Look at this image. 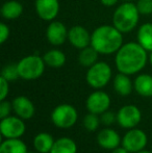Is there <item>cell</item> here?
I'll use <instances>...</instances> for the list:
<instances>
[{
	"mask_svg": "<svg viewBox=\"0 0 152 153\" xmlns=\"http://www.w3.org/2000/svg\"><path fill=\"white\" fill-rule=\"evenodd\" d=\"M26 131V125L23 119L18 116H8L1 119L0 132L5 139H20Z\"/></svg>",
	"mask_w": 152,
	"mask_h": 153,
	"instance_id": "52a82bcc",
	"label": "cell"
},
{
	"mask_svg": "<svg viewBox=\"0 0 152 153\" xmlns=\"http://www.w3.org/2000/svg\"><path fill=\"white\" fill-rule=\"evenodd\" d=\"M113 87L117 94L120 96H128L132 93L133 89V82L130 79L129 75L124 74V73H118L114 77L113 80Z\"/></svg>",
	"mask_w": 152,
	"mask_h": 153,
	"instance_id": "2e32d148",
	"label": "cell"
},
{
	"mask_svg": "<svg viewBox=\"0 0 152 153\" xmlns=\"http://www.w3.org/2000/svg\"><path fill=\"white\" fill-rule=\"evenodd\" d=\"M10 27L5 23H0V44H4L8 38H10Z\"/></svg>",
	"mask_w": 152,
	"mask_h": 153,
	"instance_id": "4dcf8cb0",
	"label": "cell"
},
{
	"mask_svg": "<svg viewBox=\"0 0 152 153\" xmlns=\"http://www.w3.org/2000/svg\"><path fill=\"white\" fill-rule=\"evenodd\" d=\"M123 1H126V2H132L133 0H123Z\"/></svg>",
	"mask_w": 152,
	"mask_h": 153,
	"instance_id": "d590c367",
	"label": "cell"
},
{
	"mask_svg": "<svg viewBox=\"0 0 152 153\" xmlns=\"http://www.w3.org/2000/svg\"><path fill=\"white\" fill-rule=\"evenodd\" d=\"M110 103H112V100L108 93L101 91V90H96L93 93H91L87 98L85 106H87L89 113H93L100 116L104 111L110 109Z\"/></svg>",
	"mask_w": 152,
	"mask_h": 153,
	"instance_id": "30bf717a",
	"label": "cell"
},
{
	"mask_svg": "<svg viewBox=\"0 0 152 153\" xmlns=\"http://www.w3.org/2000/svg\"><path fill=\"white\" fill-rule=\"evenodd\" d=\"M69 29L61 21L53 20L46 28V39L53 46H62L68 40Z\"/></svg>",
	"mask_w": 152,
	"mask_h": 153,
	"instance_id": "8fae6325",
	"label": "cell"
},
{
	"mask_svg": "<svg viewBox=\"0 0 152 153\" xmlns=\"http://www.w3.org/2000/svg\"><path fill=\"white\" fill-rule=\"evenodd\" d=\"M113 76L110 66L105 62H97L92 67L87 68L85 80L87 85L95 90H100L106 87Z\"/></svg>",
	"mask_w": 152,
	"mask_h": 153,
	"instance_id": "5b68a950",
	"label": "cell"
},
{
	"mask_svg": "<svg viewBox=\"0 0 152 153\" xmlns=\"http://www.w3.org/2000/svg\"><path fill=\"white\" fill-rule=\"evenodd\" d=\"M55 140L48 132H40L33 137V145L35 150L39 153H50L54 145Z\"/></svg>",
	"mask_w": 152,
	"mask_h": 153,
	"instance_id": "d6986e66",
	"label": "cell"
},
{
	"mask_svg": "<svg viewBox=\"0 0 152 153\" xmlns=\"http://www.w3.org/2000/svg\"><path fill=\"white\" fill-rule=\"evenodd\" d=\"M43 59H44L46 66L57 69L66 64L67 57H66L65 53L59 49H51V50H48L44 53Z\"/></svg>",
	"mask_w": 152,
	"mask_h": 153,
	"instance_id": "44dd1931",
	"label": "cell"
},
{
	"mask_svg": "<svg viewBox=\"0 0 152 153\" xmlns=\"http://www.w3.org/2000/svg\"><path fill=\"white\" fill-rule=\"evenodd\" d=\"M13 111L23 120H29L35 116L36 107L33 101L25 96H18L12 101Z\"/></svg>",
	"mask_w": 152,
	"mask_h": 153,
	"instance_id": "9a60e30c",
	"label": "cell"
},
{
	"mask_svg": "<svg viewBox=\"0 0 152 153\" xmlns=\"http://www.w3.org/2000/svg\"><path fill=\"white\" fill-rule=\"evenodd\" d=\"M10 93V81L0 76V101L5 100Z\"/></svg>",
	"mask_w": 152,
	"mask_h": 153,
	"instance_id": "f546056e",
	"label": "cell"
},
{
	"mask_svg": "<svg viewBox=\"0 0 152 153\" xmlns=\"http://www.w3.org/2000/svg\"><path fill=\"white\" fill-rule=\"evenodd\" d=\"M50 153H77V145L71 137H62L55 140Z\"/></svg>",
	"mask_w": 152,
	"mask_h": 153,
	"instance_id": "603a6c76",
	"label": "cell"
},
{
	"mask_svg": "<svg viewBox=\"0 0 152 153\" xmlns=\"http://www.w3.org/2000/svg\"><path fill=\"white\" fill-rule=\"evenodd\" d=\"M23 13V5L17 0H8L2 4L0 14L5 20L13 21L18 19Z\"/></svg>",
	"mask_w": 152,
	"mask_h": 153,
	"instance_id": "ac0fdd59",
	"label": "cell"
},
{
	"mask_svg": "<svg viewBox=\"0 0 152 153\" xmlns=\"http://www.w3.org/2000/svg\"><path fill=\"white\" fill-rule=\"evenodd\" d=\"M148 51L138 42H128L115 53V65L120 73L134 75L143 70L148 62Z\"/></svg>",
	"mask_w": 152,
	"mask_h": 153,
	"instance_id": "6da1fadb",
	"label": "cell"
},
{
	"mask_svg": "<svg viewBox=\"0 0 152 153\" xmlns=\"http://www.w3.org/2000/svg\"><path fill=\"white\" fill-rule=\"evenodd\" d=\"M140 16L136 4L124 1L113 14V25L122 33H128L138 26Z\"/></svg>",
	"mask_w": 152,
	"mask_h": 153,
	"instance_id": "3957f363",
	"label": "cell"
},
{
	"mask_svg": "<svg viewBox=\"0 0 152 153\" xmlns=\"http://www.w3.org/2000/svg\"><path fill=\"white\" fill-rule=\"evenodd\" d=\"M100 121H101V124H103L104 126L110 127V125H113L117 121V114L108 109V111H104L103 114L100 115Z\"/></svg>",
	"mask_w": 152,
	"mask_h": 153,
	"instance_id": "83f0119b",
	"label": "cell"
},
{
	"mask_svg": "<svg viewBox=\"0 0 152 153\" xmlns=\"http://www.w3.org/2000/svg\"><path fill=\"white\" fill-rule=\"evenodd\" d=\"M19 76L23 80H36L40 78L45 71V64L43 56L31 54L24 56L17 62Z\"/></svg>",
	"mask_w": 152,
	"mask_h": 153,
	"instance_id": "277c9868",
	"label": "cell"
},
{
	"mask_svg": "<svg viewBox=\"0 0 152 153\" xmlns=\"http://www.w3.org/2000/svg\"><path fill=\"white\" fill-rule=\"evenodd\" d=\"M142 121V111L133 104L122 106L117 113V123L124 129L136 128Z\"/></svg>",
	"mask_w": 152,
	"mask_h": 153,
	"instance_id": "9c48e42d",
	"label": "cell"
},
{
	"mask_svg": "<svg viewBox=\"0 0 152 153\" xmlns=\"http://www.w3.org/2000/svg\"><path fill=\"white\" fill-rule=\"evenodd\" d=\"M96 141H97V144L102 149L112 151L115 148L119 147L122 142V139L115 129L105 127V128L101 129L97 133Z\"/></svg>",
	"mask_w": 152,
	"mask_h": 153,
	"instance_id": "5bb4252c",
	"label": "cell"
},
{
	"mask_svg": "<svg viewBox=\"0 0 152 153\" xmlns=\"http://www.w3.org/2000/svg\"><path fill=\"white\" fill-rule=\"evenodd\" d=\"M133 89L144 98L152 97V75L146 73L139 74L133 81Z\"/></svg>",
	"mask_w": 152,
	"mask_h": 153,
	"instance_id": "e0dca14e",
	"label": "cell"
},
{
	"mask_svg": "<svg viewBox=\"0 0 152 153\" xmlns=\"http://www.w3.org/2000/svg\"><path fill=\"white\" fill-rule=\"evenodd\" d=\"M101 121H100L99 115H96L93 113H89L85 116L82 121V125L89 132H94V131L98 130Z\"/></svg>",
	"mask_w": 152,
	"mask_h": 153,
	"instance_id": "d4e9b609",
	"label": "cell"
},
{
	"mask_svg": "<svg viewBox=\"0 0 152 153\" xmlns=\"http://www.w3.org/2000/svg\"><path fill=\"white\" fill-rule=\"evenodd\" d=\"M13 111L12 102L7 100H2L0 102V119H3L8 116H10V113Z\"/></svg>",
	"mask_w": 152,
	"mask_h": 153,
	"instance_id": "f1b7e54d",
	"label": "cell"
},
{
	"mask_svg": "<svg viewBox=\"0 0 152 153\" xmlns=\"http://www.w3.org/2000/svg\"><path fill=\"white\" fill-rule=\"evenodd\" d=\"M78 120V113L73 105L63 103L57 105L51 113V121L57 128H71Z\"/></svg>",
	"mask_w": 152,
	"mask_h": 153,
	"instance_id": "8992f818",
	"label": "cell"
},
{
	"mask_svg": "<svg viewBox=\"0 0 152 153\" xmlns=\"http://www.w3.org/2000/svg\"><path fill=\"white\" fill-rule=\"evenodd\" d=\"M136 153H152V151H148V150H142V151H139V152H136Z\"/></svg>",
	"mask_w": 152,
	"mask_h": 153,
	"instance_id": "e575fe53",
	"label": "cell"
},
{
	"mask_svg": "<svg viewBox=\"0 0 152 153\" xmlns=\"http://www.w3.org/2000/svg\"><path fill=\"white\" fill-rule=\"evenodd\" d=\"M92 33H90L87 28L81 25H74L69 29L68 33V41L76 49L85 48L91 45Z\"/></svg>",
	"mask_w": 152,
	"mask_h": 153,
	"instance_id": "4fadbf2b",
	"label": "cell"
},
{
	"mask_svg": "<svg viewBox=\"0 0 152 153\" xmlns=\"http://www.w3.org/2000/svg\"><path fill=\"white\" fill-rule=\"evenodd\" d=\"M110 153H130V152L127 151V150H126L123 146H121V147L119 146V147L115 148L114 150H112V152H110Z\"/></svg>",
	"mask_w": 152,
	"mask_h": 153,
	"instance_id": "d6a6232c",
	"label": "cell"
},
{
	"mask_svg": "<svg viewBox=\"0 0 152 153\" xmlns=\"http://www.w3.org/2000/svg\"><path fill=\"white\" fill-rule=\"evenodd\" d=\"M123 44V33L113 24L100 25L92 32L91 46L94 47L99 54H114Z\"/></svg>",
	"mask_w": 152,
	"mask_h": 153,
	"instance_id": "7a4b0ae2",
	"label": "cell"
},
{
	"mask_svg": "<svg viewBox=\"0 0 152 153\" xmlns=\"http://www.w3.org/2000/svg\"><path fill=\"white\" fill-rule=\"evenodd\" d=\"M100 2H101L102 5L106 6V7H112L119 2V0H100Z\"/></svg>",
	"mask_w": 152,
	"mask_h": 153,
	"instance_id": "1f68e13d",
	"label": "cell"
},
{
	"mask_svg": "<svg viewBox=\"0 0 152 153\" xmlns=\"http://www.w3.org/2000/svg\"><path fill=\"white\" fill-rule=\"evenodd\" d=\"M98 56L99 53L96 51V49L94 47H92L91 45L85 48L81 49L79 51L78 54V62L80 66L85 67V68H90L94 64L98 62Z\"/></svg>",
	"mask_w": 152,
	"mask_h": 153,
	"instance_id": "cb8c5ba5",
	"label": "cell"
},
{
	"mask_svg": "<svg viewBox=\"0 0 152 153\" xmlns=\"http://www.w3.org/2000/svg\"><path fill=\"white\" fill-rule=\"evenodd\" d=\"M136 42L146 51H152V23L142 24L136 32Z\"/></svg>",
	"mask_w": 152,
	"mask_h": 153,
	"instance_id": "ffe728a7",
	"label": "cell"
},
{
	"mask_svg": "<svg viewBox=\"0 0 152 153\" xmlns=\"http://www.w3.org/2000/svg\"><path fill=\"white\" fill-rule=\"evenodd\" d=\"M28 153H39V152H33V151H28Z\"/></svg>",
	"mask_w": 152,
	"mask_h": 153,
	"instance_id": "8d00e7d4",
	"label": "cell"
},
{
	"mask_svg": "<svg viewBox=\"0 0 152 153\" xmlns=\"http://www.w3.org/2000/svg\"><path fill=\"white\" fill-rule=\"evenodd\" d=\"M0 153H28V149L22 140L5 139L0 145Z\"/></svg>",
	"mask_w": 152,
	"mask_h": 153,
	"instance_id": "7402d4cb",
	"label": "cell"
},
{
	"mask_svg": "<svg viewBox=\"0 0 152 153\" xmlns=\"http://www.w3.org/2000/svg\"><path fill=\"white\" fill-rule=\"evenodd\" d=\"M136 7L141 15L148 16L152 14V0H138Z\"/></svg>",
	"mask_w": 152,
	"mask_h": 153,
	"instance_id": "4316f807",
	"label": "cell"
},
{
	"mask_svg": "<svg viewBox=\"0 0 152 153\" xmlns=\"http://www.w3.org/2000/svg\"><path fill=\"white\" fill-rule=\"evenodd\" d=\"M1 77L5 78L6 80L10 81V82L20 78L17 64H8V65H6V66H4L1 71Z\"/></svg>",
	"mask_w": 152,
	"mask_h": 153,
	"instance_id": "484cf974",
	"label": "cell"
},
{
	"mask_svg": "<svg viewBox=\"0 0 152 153\" xmlns=\"http://www.w3.org/2000/svg\"><path fill=\"white\" fill-rule=\"evenodd\" d=\"M36 13L43 21L51 22L55 20L59 13V0H36Z\"/></svg>",
	"mask_w": 152,
	"mask_h": 153,
	"instance_id": "7c38bea8",
	"label": "cell"
},
{
	"mask_svg": "<svg viewBox=\"0 0 152 153\" xmlns=\"http://www.w3.org/2000/svg\"><path fill=\"white\" fill-rule=\"evenodd\" d=\"M148 61L150 62V65L152 66V51H150V53H149V55H148Z\"/></svg>",
	"mask_w": 152,
	"mask_h": 153,
	"instance_id": "836d02e7",
	"label": "cell"
},
{
	"mask_svg": "<svg viewBox=\"0 0 152 153\" xmlns=\"http://www.w3.org/2000/svg\"><path fill=\"white\" fill-rule=\"evenodd\" d=\"M148 137L145 131L139 128L128 129L127 132L122 137L121 145L130 153H136L146 148Z\"/></svg>",
	"mask_w": 152,
	"mask_h": 153,
	"instance_id": "ba28073f",
	"label": "cell"
}]
</instances>
